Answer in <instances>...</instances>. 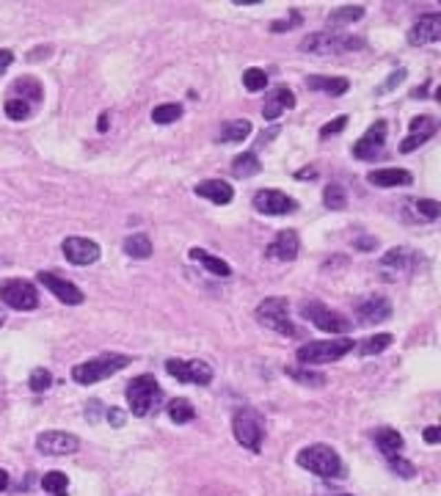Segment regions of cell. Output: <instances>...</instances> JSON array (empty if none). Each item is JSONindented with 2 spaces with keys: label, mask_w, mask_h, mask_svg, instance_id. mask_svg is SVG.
<instances>
[{
  "label": "cell",
  "mask_w": 441,
  "mask_h": 496,
  "mask_svg": "<svg viewBox=\"0 0 441 496\" xmlns=\"http://www.w3.org/2000/svg\"><path fill=\"white\" fill-rule=\"evenodd\" d=\"M295 463L322 479H331V477H342L345 474V466H342V457L336 455L334 446L328 444H309L303 446L298 455H295Z\"/></svg>",
  "instance_id": "cell-1"
},
{
  "label": "cell",
  "mask_w": 441,
  "mask_h": 496,
  "mask_svg": "<svg viewBox=\"0 0 441 496\" xmlns=\"http://www.w3.org/2000/svg\"><path fill=\"white\" fill-rule=\"evenodd\" d=\"M298 47L311 55H342L350 50H361L364 39L350 36V33H336V30H317V33H309L306 39H300Z\"/></svg>",
  "instance_id": "cell-2"
},
{
  "label": "cell",
  "mask_w": 441,
  "mask_h": 496,
  "mask_svg": "<svg viewBox=\"0 0 441 496\" xmlns=\"http://www.w3.org/2000/svg\"><path fill=\"white\" fill-rule=\"evenodd\" d=\"M127 364H130V355H124V353H105V355L88 358L83 364H74L72 366V380L80 383V386H91V383H99V380L116 375Z\"/></svg>",
  "instance_id": "cell-3"
},
{
  "label": "cell",
  "mask_w": 441,
  "mask_h": 496,
  "mask_svg": "<svg viewBox=\"0 0 441 496\" xmlns=\"http://www.w3.org/2000/svg\"><path fill=\"white\" fill-rule=\"evenodd\" d=\"M163 402V389L154 380V375H138L127 383V405L135 416H149L160 408Z\"/></svg>",
  "instance_id": "cell-4"
},
{
  "label": "cell",
  "mask_w": 441,
  "mask_h": 496,
  "mask_svg": "<svg viewBox=\"0 0 441 496\" xmlns=\"http://www.w3.org/2000/svg\"><path fill=\"white\" fill-rule=\"evenodd\" d=\"M353 350V339H322V342H306L295 350V358L300 366H314V364H331Z\"/></svg>",
  "instance_id": "cell-5"
},
{
  "label": "cell",
  "mask_w": 441,
  "mask_h": 496,
  "mask_svg": "<svg viewBox=\"0 0 441 496\" xmlns=\"http://www.w3.org/2000/svg\"><path fill=\"white\" fill-rule=\"evenodd\" d=\"M256 320H259L265 328H270V331H276V333H281V336H295V325H292V320H289V303H287V298H281V295L265 298V300L256 306Z\"/></svg>",
  "instance_id": "cell-6"
},
{
  "label": "cell",
  "mask_w": 441,
  "mask_h": 496,
  "mask_svg": "<svg viewBox=\"0 0 441 496\" xmlns=\"http://www.w3.org/2000/svg\"><path fill=\"white\" fill-rule=\"evenodd\" d=\"M232 433H234L237 444L245 446L248 452H259V449H262L265 427H262V419H259L256 411H251V408L237 411L234 419H232Z\"/></svg>",
  "instance_id": "cell-7"
},
{
  "label": "cell",
  "mask_w": 441,
  "mask_h": 496,
  "mask_svg": "<svg viewBox=\"0 0 441 496\" xmlns=\"http://www.w3.org/2000/svg\"><path fill=\"white\" fill-rule=\"evenodd\" d=\"M300 317L311 320V325L325 331V333H347L350 331V320L345 314L322 306L320 300H303L300 303Z\"/></svg>",
  "instance_id": "cell-8"
},
{
  "label": "cell",
  "mask_w": 441,
  "mask_h": 496,
  "mask_svg": "<svg viewBox=\"0 0 441 496\" xmlns=\"http://www.w3.org/2000/svg\"><path fill=\"white\" fill-rule=\"evenodd\" d=\"M416 265H419V254H416L413 248H408V245L389 248V251L378 259V270H380V276H383L386 281H394V278H400V276L413 273Z\"/></svg>",
  "instance_id": "cell-9"
},
{
  "label": "cell",
  "mask_w": 441,
  "mask_h": 496,
  "mask_svg": "<svg viewBox=\"0 0 441 496\" xmlns=\"http://www.w3.org/2000/svg\"><path fill=\"white\" fill-rule=\"evenodd\" d=\"M0 300L17 311H33L39 306V292L25 278H6L0 281Z\"/></svg>",
  "instance_id": "cell-10"
},
{
  "label": "cell",
  "mask_w": 441,
  "mask_h": 496,
  "mask_svg": "<svg viewBox=\"0 0 441 496\" xmlns=\"http://www.w3.org/2000/svg\"><path fill=\"white\" fill-rule=\"evenodd\" d=\"M165 372L182 383H196V386H209L212 383V366L207 361H182V358H168Z\"/></svg>",
  "instance_id": "cell-11"
},
{
  "label": "cell",
  "mask_w": 441,
  "mask_h": 496,
  "mask_svg": "<svg viewBox=\"0 0 441 496\" xmlns=\"http://www.w3.org/2000/svg\"><path fill=\"white\" fill-rule=\"evenodd\" d=\"M36 449L41 455H52V457H61V455H72L80 449V438L66 433V430H44L36 435Z\"/></svg>",
  "instance_id": "cell-12"
},
{
  "label": "cell",
  "mask_w": 441,
  "mask_h": 496,
  "mask_svg": "<svg viewBox=\"0 0 441 496\" xmlns=\"http://www.w3.org/2000/svg\"><path fill=\"white\" fill-rule=\"evenodd\" d=\"M383 143H386V121L378 118V121L369 124L367 132L353 143V154H356L358 160H375V157H380Z\"/></svg>",
  "instance_id": "cell-13"
},
{
  "label": "cell",
  "mask_w": 441,
  "mask_h": 496,
  "mask_svg": "<svg viewBox=\"0 0 441 496\" xmlns=\"http://www.w3.org/2000/svg\"><path fill=\"white\" fill-rule=\"evenodd\" d=\"M254 209L262 212V215H287V212H295L298 209V201L281 190H259L254 193Z\"/></svg>",
  "instance_id": "cell-14"
},
{
  "label": "cell",
  "mask_w": 441,
  "mask_h": 496,
  "mask_svg": "<svg viewBox=\"0 0 441 496\" xmlns=\"http://www.w3.org/2000/svg\"><path fill=\"white\" fill-rule=\"evenodd\" d=\"M441 39V14L438 11H430V14H422L411 28H408V44L413 47H422V44H433Z\"/></svg>",
  "instance_id": "cell-15"
},
{
  "label": "cell",
  "mask_w": 441,
  "mask_h": 496,
  "mask_svg": "<svg viewBox=\"0 0 441 496\" xmlns=\"http://www.w3.org/2000/svg\"><path fill=\"white\" fill-rule=\"evenodd\" d=\"M61 251H63V256L72 262V265H94L96 259H99V245L94 242V240H85V237H66L63 242H61Z\"/></svg>",
  "instance_id": "cell-16"
},
{
  "label": "cell",
  "mask_w": 441,
  "mask_h": 496,
  "mask_svg": "<svg viewBox=\"0 0 441 496\" xmlns=\"http://www.w3.org/2000/svg\"><path fill=\"white\" fill-rule=\"evenodd\" d=\"M39 284H44L61 303H66V306H80L83 303V292H80V287H74L72 281H66V278H61V276H55V273H47V270H41L39 273Z\"/></svg>",
  "instance_id": "cell-17"
},
{
  "label": "cell",
  "mask_w": 441,
  "mask_h": 496,
  "mask_svg": "<svg viewBox=\"0 0 441 496\" xmlns=\"http://www.w3.org/2000/svg\"><path fill=\"white\" fill-rule=\"evenodd\" d=\"M408 135L402 138V143H400V152H413V149H419L427 138H433L435 135V130H438V121L433 118V116H416V118H411V124H408Z\"/></svg>",
  "instance_id": "cell-18"
},
{
  "label": "cell",
  "mask_w": 441,
  "mask_h": 496,
  "mask_svg": "<svg viewBox=\"0 0 441 496\" xmlns=\"http://www.w3.org/2000/svg\"><path fill=\"white\" fill-rule=\"evenodd\" d=\"M356 314H358V322H383L391 317V303L386 295H367L356 303Z\"/></svg>",
  "instance_id": "cell-19"
},
{
  "label": "cell",
  "mask_w": 441,
  "mask_h": 496,
  "mask_svg": "<svg viewBox=\"0 0 441 496\" xmlns=\"http://www.w3.org/2000/svg\"><path fill=\"white\" fill-rule=\"evenodd\" d=\"M298 248H300L298 231H295V229H284V231H278L276 240L265 248V256L278 259V262H292V259L298 256Z\"/></svg>",
  "instance_id": "cell-20"
},
{
  "label": "cell",
  "mask_w": 441,
  "mask_h": 496,
  "mask_svg": "<svg viewBox=\"0 0 441 496\" xmlns=\"http://www.w3.org/2000/svg\"><path fill=\"white\" fill-rule=\"evenodd\" d=\"M295 107V94L287 88V85H276L267 96H265V105H262V116L265 121H276L284 110Z\"/></svg>",
  "instance_id": "cell-21"
},
{
  "label": "cell",
  "mask_w": 441,
  "mask_h": 496,
  "mask_svg": "<svg viewBox=\"0 0 441 496\" xmlns=\"http://www.w3.org/2000/svg\"><path fill=\"white\" fill-rule=\"evenodd\" d=\"M196 196H201V198H207L212 204H229L234 198V190L223 179H204V182L196 185Z\"/></svg>",
  "instance_id": "cell-22"
},
{
  "label": "cell",
  "mask_w": 441,
  "mask_h": 496,
  "mask_svg": "<svg viewBox=\"0 0 441 496\" xmlns=\"http://www.w3.org/2000/svg\"><path fill=\"white\" fill-rule=\"evenodd\" d=\"M367 182L375 187H397V185H411L413 176L405 168H378L367 174Z\"/></svg>",
  "instance_id": "cell-23"
},
{
  "label": "cell",
  "mask_w": 441,
  "mask_h": 496,
  "mask_svg": "<svg viewBox=\"0 0 441 496\" xmlns=\"http://www.w3.org/2000/svg\"><path fill=\"white\" fill-rule=\"evenodd\" d=\"M306 88L309 91H322V94H331V96H339L350 88L347 77H325V74H309L306 77Z\"/></svg>",
  "instance_id": "cell-24"
},
{
  "label": "cell",
  "mask_w": 441,
  "mask_h": 496,
  "mask_svg": "<svg viewBox=\"0 0 441 496\" xmlns=\"http://www.w3.org/2000/svg\"><path fill=\"white\" fill-rule=\"evenodd\" d=\"M372 438H375V444H378V449H380V455L389 460V457H394V455H400V449H402V435L394 430V427H378L375 433H372Z\"/></svg>",
  "instance_id": "cell-25"
},
{
  "label": "cell",
  "mask_w": 441,
  "mask_h": 496,
  "mask_svg": "<svg viewBox=\"0 0 441 496\" xmlns=\"http://www.w3.org/2000/svg\"><path fill=\"white\" fill-rule=\"evenodd\" d=\"M190 259L193 262H198V265H204L209 273H215V276H220V278H226V276H232V267L220 259V256H212V254H207L204 248H190Z\"/></svg>",
  "instance_id": "cell-26"
},
{
  "label": "cell",
  "mask_w": 441,
  "mask_h": 496,
  "mask_svg": "<svg viewBox=\"0 0 441 496\" xmlns=\"http://www.w3.org/2000/svg\"><path fill=\"white\" fill-rule=\"evenodd\" d=\"M245 135H251V121H248V118H232V121H226V124L220 127L218 141H220V143H237V141H243Z\"/></svg>",
  "instance_id": "cell-27"
},
{
  "label": "cell",
  "mask_w": 441,
  "mask_h": 496,
  "mask_svg": "<svg viewBox=\"0 0 441 496\" xmlns=\"http://www.w3.org/2000/svg\"><path fill=\"white\" fill-rule=\"evenodd\" d=\"M11 96L25 99L28 105H30V102H39V99H41V83H39L36 77H19V80L11 85Z\"/></svg>",
  "instance_id": "cell-28"
},
{
  "label": "cell",
  "mask_w": 441,
  "mask_h": 496,
  "mask_svg": "<svg viewBox=\"0 0 441 496\" xmlns=\"http://www.w3.org/2000/svg\"><path fill=\"white\" fill-rule=\"evenodd\" d=\"M124 254L132 256V259H149V256H152V240H149V234H143V231L130 234V237L124 240Z\"/></svg>",
  "instance_id": "cell-29"
},
{
  "label": "cell",
  "mask_w": 441,
  "mask_h": 496,
  "mask_svg": "<svg viewBox=\"0 0 441 496\" xmlns=\"http://www.w3.org/2000/svg\"><path fill=\"white\" fill-rule=\"evenodd\" d=\"M259 171H262V165H259V157L254 152H243V154H237L232 160V174L240 176V179H248V176H254Z\"/></svg>",
  "instance_id": "cell-30"
},
{
  "label": "cell",
  "mask_w": 441,
  "mask_h": 496,
  "mask_svg": "<svg viewBox=\"0 0 441 496\" xmlns=\"http://www.w3.org/2000/svg\"><path fill=\"white\" fill-rule=\"evenodd\" d=\"M168 419L176 422V424H185V422H193L196 419V408L190 405V400L185 397H176L168 402Z\"/></svg>",
  "instance_id": "cell-31"
},
{
  "label": "cell",
  "mask_w": 441,
  "mask_h": 496,
  "mask_svg": "<svg viewBox=\"0 0 441 496\" xmlns=\"http://www.w3.org/2000/svg\"><path fill=\"white\" fill-rule=\"evenodd\" d=\"M41 488L52 496H66V488H69V477L63 471H47L41 477Z\"/></svg>",
  "instance_id": "cell-32"
},
{
  "label": "cell",
  "mask_w": 441,
  "mask_h": 496,
  "mask_svg": "<svg viewBox=\"0 0 441 496\" xmlns=\"http://www.w3.org/2000/svg\"><path fill=\"white\" fill-rule=\"evenodd\" d=\"M361 17H364V6H342V8H336V11L328 14V25H331V28H334V25H347V22L361 19Z\"/></svg>",
  "instance_id": "cell-33"
},
{
  "label": "cell",
  "mask_w": 441,
  "mask_h": 496,
  "mask_svg": "<svg viewBox=\"0 0 441 496\" xmlns=\"http://www.w3.org/2000/svg\"><path fill=\"white\" fill-rule=\"evenodd\" d=\"M391 333H375V336H367L361 344H358V353L361 355H375V353H383L389 344H391Z\"/></svg>",
  "instance_id": "cell-34"
},
{
  "label": "cell",
  "mask_w": 441,
  "mask_h": 496,
  "mask_svg": "<svg viewBox=\"0 0 441 496\" xmlns=\"http://www.w3.org/2000/svg\"><path fill=\"white\" fill-rule=\"evenodd\" d=\"M322 204L328 207V209H345L347 207V193H345V187L342 185H328L325 190H322Z\"/></svg>",
  "instance_id": "cell-35"
},
{
  "label": "cell",
  "mask_w": 441,
  "mask_h": 496,
  "mask_svg": "<svg viewBox=\"0 0 441 496\" xmlns=\"http://www.w3.org/2000/svg\"><path fill=\"white\" fill-rule=\"evenodd\" d=\"M179 116H182V105H176V102H165V105H157L152 110V121L154 124H171Z\"/></svg>",
  "instance_id": "cell-36"
},
{
  "label": "cell",
  "mask_w": 441,
  "mask_h": 496,
  "mask_svg": "<svg viewBox=\"0 0 441 496\" xmlns=\"http://www.w3.org/2000/svg\"><path fill=\"white\" fill-rule=\"evenodd\" d=\"M3 110H6V116H8L11 121H25V118L30 116V105H28L25 99H17V96H8L6 105H3Z\"/></svg>",
  "instance_id": "cell-37"
},
{
  "label": "cell",
  "mask_w": 441,
  "mask_h": 496,
  "mask_svg": "<svg viewBox=\"0 0 441 496\" xmlns=\"http://www.w3.org/2000/svg\"><path fill=\"white\" fill-rule=\"evenodd\" d=\"M287 375H289V378H295L298 383H306V386H314V389L325 386V375H322V372H311L309 366H300V369H287Z\"/></svg>",
  "instance_id": "cell-38"
},
{
  "label": "cell",
  "mask_w": 441,
  "mask_h": 496,
  "mask_svg": "<svg viewBox=\"0 0 441 496\" xmlns=\"http://www.w3.org/2000/svg\"><path fill=\"white\" fill-rule=\"evenodd\" d=\"M243 85H245L248 91H265V88H267V74H265L262 69L251 66V69L243 72Z\"/></svg>",
  "instance_id": "cell-39"
},
{
  "label": "cell",
  "mask_w": 441,
  "mask_h": 496,
  "mask_svg": "<svg viewBox=\"0 0 441 496\" xmlns=\"http://www.w3.org/2000/svg\"><path fill=\"white\" fill-rule=\"evenodd\" d=\"M28 386H30L36 394L47 391V389L52 386V375H50V369H44V366H36V369L30 372V378H28Z\"/></svg>",
  "instance_id": "cell-40"
},
{
  "label": "cell",
  "mask_w": 441,
  "mask_h": 496,
  "mask_svg": "<svg viewBox=\"0 0 441 496\" xmlns=\"http://www.w3.org/2000/svg\"><path fill=\"white\" fill-rule=\"evenodd\" d=\"M413 207H416V215L424 220H435L441 215V204L435 198H419V201H413Z\"/></svg>",
  "instance_id": "cell-41"
},
{
  "label": "cell",
  "mask_w": 441,
  "mask_h": 496,
  "mask_svg": "<svg viewBox=\"0 0 441 496\" xmlns=\"http://www.w3.org/2000/svg\"><path fill=\"white\" fill-rule=\"evenodd\" d=\"M389 466H391V471H394V474H400L402 479H411V477L416 474V468H413V463H408V460H402L400 455H394V457H389Z\"/></svg>",
  "instance_id": "cell-42"
},
{
  "label": "cell",
  "mask_w": 441,
  "mask_h": 496,
  "mask_svg": "<svg viewBox=\"0 0 441 496\" xmlns=\"http://www.w3.org/2000/svg\"><path fill=\"white\" fill-rule=\"evenodd\" d=\"M345 124H347V116H345V113H342V116H336V118H331L328 124H322V127H320V138H328V135L342 132V130H345Z\"/></svg>",
  "instance_id": "cell-43"
},
{
  "label": "cell",
  "mask_w": 441,
  "mask_h": 496,
  "mask_svg": "<svg viewBox=\"0 0 441 496\" xmlns=\"http://www.w3.org/2000/svg\"><path fill=\"white\" fill-rule=\"evenodd\" d=\"M295 25H300V14H298V11H292L287 19H276V22L270 25V30H273V33H281V30H289V28H295Z\"/></svg>",
  "instance_id": "cell-44"
},
{
  "label": "cell",
  "mask_w": 441,
  "mask_h": 496,
  "mask_svg": "<svg viewBox=\"0 0 441 496\" xmlns=\"http://www.w3.org/2000/svg\"><path fill=\"white\" fill-rule=\"evenodd\" d=\"M402 77H405V69H397V72H391V74H389V80H386V83L378 88V94H386V91H391L394 85H400V83H402Z\"/></svg>",
  "instance_id": "cell-45"
},
{
  "label": "cell",
  "mask_w": 441,
  "mask_h": 496,
  "mask_svg": "<svg viewBox=\"0 0 441 496\" xmlns=\"http://www.w3.org/2000/svg\"><path fill=\"white\" fill-rule=\"evenodd\" d=\"M105 416H107V422H110L113 427H121V424H124V413H121L119 408H107V413H105Z\"/></svg>",
  "instance_id": "cell-46"
},
{
  "label": "cell",
  "mask_w": 441,
  "mask_h": 496,
  "mask_svg": "<svg viewBox=\"0 0 441 496\" xmlns=\"http://www.w3.org/2000/svg\"><path fill=\"white\" fill-rule=\"evenodd\" d=\"M424 441H427V444H438V441H441V430H438L435 424L424 427Z\"/></svg>",
  "instance_id": "cell-47"
},
{
  "label": "cell",
  "mask_w": 441,
  "mask_h": 496,
  "mask_svg": "<svg viewBox=\"0 0 441 496\" xmlns=\"http://www.w3.org/2000/svg\"><path fill=\"white\" fill-rule=\"evenodd\" d=\"M14 63V52L11 50H0V74Z\"/></svg>",
  "instance_id": "cell-48"
},
{
  "label": "cell",
  "mask_w": 441,
  "mask_h": 496,
  "mask_svg": "<svg viewBox=\"0 0 441 496\" xmlns=\"http://www.w3.org/2000/svg\"><path fill=\"white\" fill-rule=\"evenodd\" d=\"M276 135H278V127H270V130H267V132H262V135H259V143H262V146H265V143H267V141H273V138H276Z\"/></svg>",
  "instance_id": "cell-49"
},
{
  "label": "cell",
  "mask_w": 441,
  "mask_h": 496,
  "mask_svg": "<svg viewBox=\"0 0 441 496\" xmlns=\"http://www.w3.org/2000/svg\"><path fill=\"white\" fill-rule=\"evenodd\" d=\"M356 248H364V251H367V248H375V240H372V237H361V240L356 242Z\"/></svg>",
  "instance_id": "cell-50"
},
{
  "label": "cell",
  "mask_w": 441,
  "mask_h": 496,
  "mask_svg": "<svg viewBox=\"0 0 441 496\" xmlns=\"http://www.w3.org/2000/svg\"><path fill=\"white\" fill-rule=\"evenodd\" d=\"M96 130H99V132H105V130H107V113H102V116H99V124H96Z\"/></svg>",
  "instance_id": "cell-51"
},
{
  "label": "cell",
  "mask_w": 441,
  "mask_h": 496,
  "mask_svg": "<svg viewBox=\"0 0 441 496\" xmlns=\"http://www.w3.org/2000/svg\"><path fill=\"white\" fill-rule=\"evenodd\" d=\"M314 174H317L314 168H303V171H298L295 176H298V179H306V176H314Z\"/></svg>",
  "instance_id": "cell-52"
},
{
  "label": "cell",
  "mask_w": 441,
  "mask_h": 496,
  "mask_svg": "<svg viewBox=\"0 0 441 496\" xmlns=\"http://www.w3.org/2000/svg\"><path fill=\"white\" fill-rule=\"evenodd\" d=\"M6 488H8V474L0 468V490H6Z\"/></svg>",
  "instance_id": "cell-53"
},
{
  "label": "cell",
  "mask_w": 441,
  "mask_h": 496,
  "mask_svg": "<svg viewBox=\"0 0 441 496\" xmlns=\"http://www.w3.org/2000/svg\"><path fill=\"white\" fill-rule=\"evenodd\" d=\"M3 322H6V311L0 309V328H3Z\"/></svg>",
  "instance_id": "cell-54"
},
{
  "label": "cell",
  "mask_w": 441,
  "mask_h": 496,
  "mask_svg": "<svg viewBox=\"0 0 441 496\" xmlns=\"http://www.w3.org/2000/svg\"><path fill=\"white\" fill-rule=\"evenodd\" d=\"M339 496H350V493H339Z\"/></svg>",
  "instance_id": "cell-55"
}]
</instances>
